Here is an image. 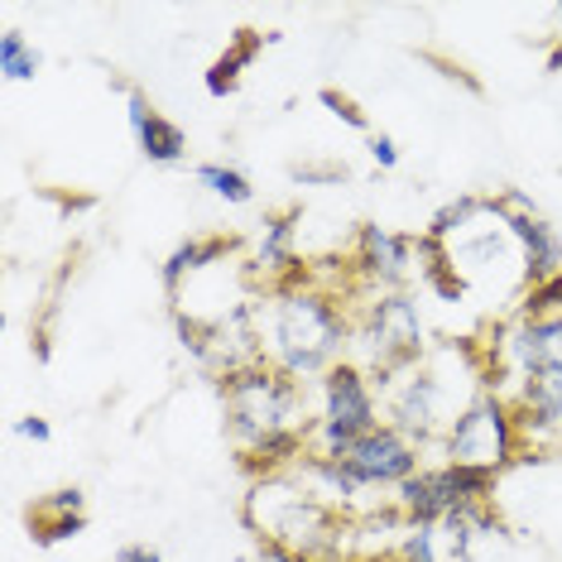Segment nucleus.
<instances>
[{
  "mask_svg": "<svg viewBox=\"0 0 562 562\" xmlns=\"http://www.w3.org/2000/svg\"><path fill=\"white\" fill-rule=\"evenodd\" d=\"M347 337H351V323H347V313H341V303L308 284L279 289L274 303L260 317V327H255L260 356L293 380L327 375V370L341 361Z\"/></svg>",
  "mask_w": 562,
  "mask_h": 562,
  "instance_id": "f257e3e1",
  "label": "nucleus"
},
{
  "mask_svg": "<svg viewBox=\"0 0 562 562\" xmlns=\"http://www.w3.org/2000/svg\"><path fill=\"white\" fill-rule=\"evenodd\" d=\"M246 519L255 524V533H260L265 543H279V548H289V553H303L313 562H327L331 543H337V533H341L337 509L327 501H317L293 471L255 481V491L246 501Z\"/></svg>",
  "mask_w": 562,
  "mask_h": 562,
  "instance_id": "f03ea898",
  "label": "nucleus"
},
{
  "mask_svg": "<svg viewBox=\"0 0 562 562\" xmlns=\"http://www.w3.org/2000/svg\"><path fill=\"white\" fill-rule=\"evenodd\" d=\"M222 404H226V428L240 452L265 442L270 432L303 428V385L270 361H255L240 370H222Z\"/></svg>",
  "mask_w": 562,
  "mask_h": 562,
  "instance_id": "7ed1b4c3",
  "label": "nucleus"
},
{
  "mask_svg": "<svg viewBox=\"0 0 562 562\" xmlns=\"http://www.w3.org/2000/svg\"><path fill=\"white\" fill-rule=\"evenodd\" d=\"M442 447H447V462L495 471V476H501L505 467H515L524 457L515 400L501 390H481L471 404L457 408V418L442 432Z\"/></svg>",
  "mask_w": 562,
  "mask_h": 562,
  "instance_id": "20e7f679",
  "label": "nucleus"
},
{
  "mask_svg": "<svg viewBox=\"0 0 562 562\" xmlns=\"http://www.w3.org/2000/svg\"><path fill=\"white\" fill-rule=\"evenodd\" d=\"M380 428V404L375 390H370V375L351 361H337L323 375V390H317V424L308 447L317 457H341L356 438Z\"/></svg>",
  "mask_w": 562,
  "mask_h": 562,
  "instance_id": "39448f33",
  "label": "nucleus"
},
{
  "mask_svg": "<svg viewBox=\"0 0 562 562\" xmlns=\"http://www.w3.org/2000/svg\"><path fill=\"white\" fill-rule=\"evenodd\" d=\"M495 471H476V467H457V462H442V467H424L414 471L400 491H394V505H400V515L408 519V529L414 524H442L452 515H462L471 505H485L495 491Z\"/></svg>",
  "mask_w": 562,
  "mask_h": 562,
  "instance_id": "423d86ee",
  "label": "nucleus"
},
{
  "mask_svg": "<svg viewBox=\"0 0 562 562\" xmlns=\"http://www.w3.org/2000/svg\"><path fill=\"white\" fill-rule=\"evenodd\" d=\"M366 341L375 351L380 370H400L408 361H418V347H424V317H418V303L408 293H375V303L366 308Z\"/></svg>",
  "mask_w": 562,
  "mask_h": 562,
  "instance_id": "0eeeda50",
  "label": "nucleus"
},
{
  "mask_svg": "<svg viewBox=\"0 0 562 562\" xmlns=\"http://www.w3.org/2000/svg\"><path fill=\"white\" fill-rule=\"evenodd\" d=\"M337 462L347 467L351 476L366 485V491H370V485H390V491H400L414 471H424V467H418V442L404 438L394 424H380L375 432L356 438L347 452L337 457Z\"/></svg>",
  "mask_w": 562,
  "mask_h": 562,
  "instance_id": "6e6552de",
  "label": "nucleus"
},
{
  "mask_svg": "<svg viewBox=\"0 0 562 562\" xmlns=\"http://www.w3.org/2000/svg\"><path fill=\"white\" fill-rule=\"evenodd\" d=\"M495 212H501V222L509 226V236H515V246L524 255V284L533 289V284L558 279L562 274V236L533 212V202L524 193H501L495 198Z\"/></svg>",
  "mask_w": 562,
  "mask_h": 562,
  "instance_id": "1a4fd4ad",
  "label": "nucleus"
},
{
  "mask_svg": "<svg viewBox=\"0 0 562 562\" xmlns=\"http://www.w3.org/2000/svg\"><path fill=\"white\" fill-rule=\"evenodd\" d=\"M501 361L519 380L562 375V313L548 317H515V327L501 341Z\"/></svg>",
  "mask_w": 562,
  "mask_h": 562,
  "instance_id": "9d476101",
  "label": "nucleus"
},
{
  "mask_svg": "<svg viewBox=\"0 0 562 562\" xmlns=\"http://www.w3.org/2000/svg\"><path fill=\"white\" fill-rule=\"evenodd\" d=\"M414 255H418L414 240L400 236V232H385V226H375V222H366L361 232H356V270H361L370 284H380L390 293H394V284L408 279Z\"/></svg>",
  "mask_w": 562,
  "mask_h": 562,
  "instance_id": "9b49d317",
  "label": "nucleus"
},
{
  "mask_svg": "<svg viewBox=\"0 0 562 562\" xmlns=\"http://www.w3.org/2000/svg\"><path fill=\"white\" fill-rule=\"evenodd\" d=\"M390 424L404 432V438L424 442L428 432L442 428V385L432 370H414L390 400Z\"/></svg>",
  "mask_w": 562,
  "mask_h": 562,
  "instance_id": "f8f14e48",
  "label": "nucleus"
},
{
  "mask_svg": "<svg viewBox=\"0 0 562 562\" xmlns=\"http://www.w3.org/2000/svg\"><path fill=\"white\" fill-rule=\"evenodd\" d=\"M236 250H240L236 236H193V240H183V246H178L169 260H164V289L178 299L183 284H193L198 274H207V270H216V265H226Z\"/></svg>",
  "mask_w": 562,
  "mask_h": 562,
  "instance_id": "ddd939ff",
  "label": "nucleus"
},
{
  "mask_svg": "<svg viewBox=\"0 0 562 562\" xmlns=\"http://www.w3.org/2000/svg\"><path fill=\"white\" fill-rule=\"evenodd\" d=\"M260 48H265V34L260 30H240L236 40H232V48H226V54L207 68V92L212 97H232L236 87H240V72H246L250 63L260 58Z\"/></svg>",
  "mask_w": 562,
  "mask_h": 562,
  "instance_id": "4468645a",
  "label": "nucleus"
},
{
  "mask_svg": "<svg viewBox=\"0 0 562 562\" xmlns=\"http://www.w3.org/2000/svg\"><path fill=\"white\" fill-rule=\"evenodd\" d=\"M293 216L299 212H274L265 216V232H260V246H255V255H260V270L265 274H293Z\"/></svg>",
  "mask_w": 562,
  "mask_h": 562,
  "instance_id": "2eb2a0df",
  "label": "nucleus"
},
{
  "mask_svg": "<svg viewBox=\"0 0 562 562\" xmlns=\"http://www.w3.org/2000/svg\"><path fill=\"white\" fill-rule=\"evenodd\" d=\"M135 139H139V155H145L149 164H178L188 155V135L178 131L169 116H155Z\"/></svg>",
  "mask_w": 562,
  "mask_h": 562,
  "instance_id": "dca6fc26",
  "label": "nucleus"
},
{
  "mask_svg": "<svg viewBox=\"0 0 562 562\" xmlns=\"http://www.w3.org/2000/svg\"><path fill=\"white\" fill-rule=\"evenodd\" d=\"M198 183L207 188V193H216L222 202H232V207H246V202H255V183L240 169H232V164H202Z\"/></svg>",
  "mask_w": 562,
  "mask_h": 562,
  "instance_id": "f3484780",
  "label": "nucleus"
},
{
  "mask_svg": "<svg viewBox=\"0 0 562 562\" xmlns=\"http://www.w3.org/2000/svg\"><path fill=\"white\" fill-rule=\"evenodd\" d=\"M40 48L24 40L20 30H5L0 34V72H5V82H30L34 72H40Z\"/></svg>",
  "mask_w": 562,
  "mask_h": 562,
  "instance_id": "a211bd4d",
  "label": "nucleus"
},
{
  "mask_svg": "<svg viewBox=\"0 0 562 562\" xmlns=\"http://www.w3.org/2000/svg\"><path fill=\"white\" fill-rule=\"evenodd\" d=\"M30 529H34L40 543H63V539H78V533L87 529V515H58V519L30 515Z\"/></svg>",
  "mask_w": 562,
  "mask_h": 562,
  "instance_id": "6ab92c4d",
  "label": "nucleus"
},
{
  "mask_svg": "<svg viewBox=\"0 0 562 562\" xmlns=\"http://www.w3.org/2000/svg\"><path fill=\"white\" fill-rule=\"evenodd\" d=\"M400 562H442V543L428 524H414L400 543Z\"/></svg>",
  "mask_w": 562,
  "mask_h": 562,
  "instance_id": "aec40b11",
  "label": "nucleus"
},
{
  "mask_svg": "<svg viewBox=\"0 0 562 562\" xmlns=\"http://www.w3.org/2000/svg\"><path fill=\"white\" fill-rule=\"evenodd\" d=\"M548 313H562V274L548 279V284H533L519 303V317H548Z\"/></svg>",
  "mask_w": 562,
  "mask_h": 562,
  "instance_id": "412c9836",
  "label": "nucleus"
},
{
  "mask_svg": "<svg viewBox=\"0 0 562 562\" xmlns=\"http://www.w3.org/2000/svg\"><path fill=\"white\" fill-rule=\"evenodd\" d=\"M30 515H48V519H58V515H82V491H78V485H63V491H54L48 501L34 505Z\"/></svg>",
  "mask_w": 562,
  "mask_h": 562,
  "instance_id": "4be33fe9",
  "label": "nucleus"
},
{
  "mask_svg": "<svg viewBox=\"0 0 562 562\" xmlns=\"http://www.w3.org/2000/svg\"><path fill=\"white\" fill-rule=\"evenodd\" d=\"M317 97H323V106H331V116H337V121H347L351 131H370V125H366V111L356 106L351 97H341L337 87H323V92H317Z\"/></svg>",
  "mask_w": 562,
  "mask_h": 562,
  "instance_id": "5701e85b",
  "label": "nucleus"
},
{
  "mask_svg": "<svg viewBox=\"0 0 562 562\" xmlns=\"http://www.w3.org/2000/svg\"><path fill=\"white\" fill-rule=\"evenodd\" d=\"M125 106H131V131H135V135L145 131V125L155 121V116H159V111L149 106V97L139 92V87H125Z\"/></svg>",
  "mask_w": 562,
  "mask_h": 562,
  "instance_id": "b1692460",
  "label": "nucleus"
},
{
  "mask_svg": "<svg viewBox=\"0 0 562 562\" xmlns=\"http://www.w3.org/2000/svg\"><path fill=\"white\" fill-rule=\"evenodd\" d=\"M370 159H375L380 169H394V164H400V145H394L385 131H370Z\"/></svg>",
  "mask_w": 562,
  "mask_h": 562,
  "instance_id": "393cba45",
  "label": "nucleus"
},
{
  "mask_svg": "<svg viewBox=\"0 0 562 562\" xmlns=\"http://www.w3.org/2000/svg\"><path fill=\"white\" fill-rule=\"evenodd\" d=\"M15 432H20V438H30V442H48V438H54V428H48V418H40V414L20 418Z\"/></svg>",
  "mask_w": 562,
  "mask_h": 562,
  "instance_id": "a878e982",
  "label": "nucleus"
},
{
  "mask_svg": "<svg viewBox=\"0 0 562 562\" xmlns=\"http://www.w3.org/2000/svg\"><path fill=\"white\" fill-rule=\"evenodd\" d=\"M116 562H164L155 548H145V543H125L121 553H116Z\"/></svg>",
  "mask_w": 562,
  "mask_h": 562,
  "instance_id": "bb28decb",
  "label": "nucleus"
}]
</instances>
